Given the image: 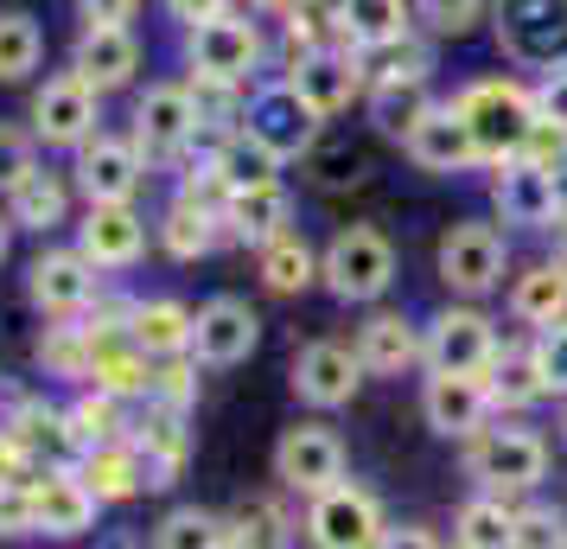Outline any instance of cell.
<instances>
[{
	"mask_svg": "<svg viewBox=\"0 0 567 549\" xmlns=\"http://www.w3.org/2000/svg\"><path fill=\"white\" fill-rule=\"evenodd\" d=\"M147 416L128 428L134 454L147 460V486L154 492H166V486H179L185 460H192V428H185V416H173V409H154V403H141Z\"/></svg>",
	"mask_w": 567,
	"mask_h": 549,
	"instance_id": "cell-32",
	"label": "cell"
},
{
	"mask_svg": "<svg viewBox=\"0 0 567 549\" xmlns=\"http://www.w3.org/2000/svg\"><path fill=\"white\" fill-rule=\"evenodd\" d=\"M529 83H536V115L555 134H567V71H548V78H529Z\"/></svg>",
	"mask_w": 567,
	"mask_h": 549,
	"instance_id": "cell-49",
	"label": "cell"
},
{
	"mask_svg": "<svg viewBox=\"0 0 567 549\" xmlns=\"http://www.w3.org/2000/svg\"><path fill=\"white\" fill-rule=\"evenodd\" d=\"M39 370L45 377H58V384H90V365H96V345H90V333H83L78 319H52L45 333H39Z\"/></svg>",
	"mask_w": 567,
	"mask_h": 549,
	"instance_id": "cell-39",
	"label": "cell"
},
{
	"mask_svg": "<svg viewBox=\"0 0 567 549\" xmlns=\"http://www.w3.org/2000/svg\"><path fill=\"white\" fill-rule=\"evenodd\" d=\"M103 294V275L83 262L78 243H45L27 262V301L45 319H83V307Z\"/></svg>",
	"mask_w": 567,
	"mask_h": 549,
	"instance_id": "cell-18",
	"label": "cell"
},
{
	"mask_svg": "<svg viewBox=\"0 0 567 549\" xmlns=\"http://www.w3.org/2000/svg\"><path fill=\"white\" fill-rule=\"evenodd\" d=\"M192 333H198V307L179 301V294H134L128 314V339L147 352V358H192Z\"/></svg>",
	"mask_w": 567,
	"mask_h": 549,
	"instance_id": "cell-28",
	"label": "cell"
},
{
	"mask_svg": "<svg viewBox=\"0 0 567 549\" xmlns=\"http://www.w3.org/2000/svg\"><path fill=\"white\" fill-rule=\"evenodd\" d=\"M147 243H154V224H147L141 205H83L78 250L96 275H128V268H141Z\"/></svg>",
	"mask_w": 567,
	"mask_h": 549,
	"instance_id": "cell-20",
	"label": "cell"
},
{
	"mask_svg": "<svg viewBox=\"0 0 567 549\" xmlns=\"http://www.w3.org/2000/svg\"><path fill=\"white\" fill-rule=\"evenodd\" d=\"M351 352L370 384H402V377H421V314L414 307H363L358 326H351Z\"/></svg>",
	"mask_w": 567,
	"mask_h": 549,
	"instance_id": "cell-14",
	"label": "cell"
},
{
	"mask_svg": "<svg viewBox=\"0 0 567 549\" xmlns=\"http://www.w3.org/2000/svg\"><path fill=\"white\" fill-rule=\"evenodd\" d=\"M402 160H409L414 173H427V180H465V173H485L478 141H472V129L460 122V109L446 103V96L414 122V134L402 141Z\"/></svg>",
	"mask_w": 567,
	"mask_h": 549,
	"instance_id": "cell-21",
	"label": "cell"
},
{
	"mask_svg": "<svg viewBox=\"0 0 567 549\" xmlns=\"http://www.w3.org/2000/svg\"><path fill=\"white\" fill-rule=\"evenodd\" d=\"M332 129V122H319L307 103H300V90L287 78H261L249 90V109H243V134L268 148V154L281 160V166H300V160L319 148V134Z\"/></svg>",
	"mask_w": 567,
	"mask_h": 549,
	"instance_id": "cell-11",
	"label": "cell"
},
{
	"mask_svg": "<svg viewBox=\"0 0 567 549\" xmlns=\"http://www.w3.org/2000/svg\"><path fill=\"white\" fill-rule=\"evenodd\" d=\"M13 479H32V454L0 428V486H13Z\"/></svg>",
	"mask_w": 567,
	"mask_h": 549,
	"instance_id": "cell-53",
	"label": "cell"
},
{
	"mask_svg": "<svg viewBox=\"0 0 567 549\" xmlns=\"http://www.w3.org/2000/svg\"><path fill=\"white\" fill-rule=\"evenodd\" d=\"M529 345H536V365H542V377H548V396L567 403V319H561V326L529 333Z\"/></svg>",
	"mask_w": 567,
	"mask_h": 549,
	"instance_id": "cell-48",
	"label": "cell"
},
{
	"mask_svg": "<svg viewBox=\"0 0 567 549\" xmlns=\"http://www.w3.org/2000/svg\"><path fill=\"white\" fill-rule=\"evenodd\" d=\"M256 282L268 294H281V301L312 294V288H319V243H312L300 224L281 231L275 243H261V250H256Z\"/></svg>",
	"mask_w": 567,
	"mask_h": 549,
	"instance_id": "cell-33",
	"label": "cell"
},
{
	"mask_svg": "<svg viewBox=\"0 0 567 549\" xmlns=\"http://www.w3.org/2000/svg\"><path fill=\"white\" fill-rule=\"evenodd\" d=\"M128 134H134V148L147 154L154 173H179L185 154L205 141V122H198V103H192V83H185V78L147 83V90L134 96Z\"/></svg>",
	"mask_w": 567,
	"mask_h": 549,
	"instance_id": "cell-9",
	"label": "cell"
},
{
	"mask_svg": "<svg viewBox=\"0 0 567 549\" xmlns=\"http://www.w3.org/2000/svg\"><path fill=\"white\" fill-rule=\"evenodd\" d=\"M414 0H344L338 20V45H358L363 58H383L414 39Z\"/></svg>",
	"mask_w": 567,
	"mask_h": 549,
	"instance_id": "cell-31",
	"label": "cell"
},
{
	"mask_svg": "<svg viewBox=\"0 0 567 549\" xmlns=\"http://www.w3.org/2000/svg\"><path fill=\"white\" fill-rule=\"evenodd\" d=\"M71 199H78V185L71 173H58V166H32L27 180L7 192V217H13V231H32V236H52L71 224Z\"/></svg>",
	"mask_w": 567,
	"mask_h": 549,
	"instance_id": "cell-30",
	"label": "cell"
},
{
	"mask_svg": "<svg viewBox=\"0 0 567 549\" xmlns=\"http://www.w3.org/2000/svg\"><path fill=\"white\" fill-rule=\"evenodd\" d=\"M243 7H249L256 20H275V27H281V20L293 13V7H300V0H243Z\"/></svg>",
	"mask_w": 567,
	"mask_h": 549,
	"instance_id": "cell-54",
	"label": "cell"
},
{
	"mask_svg": "<svg viewBox=\"0 0 567 549\" xmlns=\"http://www.w3.org/2000/svg\"><path fill=\"white\" fill-rule=\"evenodd\" d=\"M13 537H39V498H32V479L0 486V543H13Z\"/></svg>",
	"mask_w": 567,
	"mask_h": 549,
	"instance_id": "cell-47",
	"label": "cell"
},
{
	"mask_svg": "<svg viewBox=\"0 0 567 549\" xmlns=\"http://www.w3.org/2000/svg\"><path fill=\"white\" fill-rule=\"evenodd\" d=\"M485 205L511 236H555L561 205H555V173L536 160H504L485 173Z\"/></svg>",
	"mask_w": 567,
	"mask_h": 549,
	"instance_id": "cell-16",
	"label": "cell"
},
{
	"mask_svg": "<svg viewBox=\"0 0 567 549\" xmlns=\"http://www.w3.org/2000/svg\"><path fill=\"white\" fill-rule=\"evenodd\" d=\"M179 64L192 78H217V83H243L256 90L261 78H275V39L249 7L236 13H217L205 27L179 32Z\"/></svg>",
	"mask_w": 567,
	"mask_h": 549,
	"instance_id": "cell-5",
	"label": "cell"
},
{
	"mask_svg": "<svg viewBox=\"0 0 567 549\" xmlns=\"http://www.w3.org/2000/svg\"><path fill=\"white\" fill-rule=\"evenodd\" d=\"M300 166H307V180L319 185V192H344V185L370 180V154H363L351 134H332V129L319 134V148H312Z\"/></svg>",
	"mask_w": 567,
	"mask_h": 549,
	"instance_id": "cell-41",
	"label": "cell"
},
{
	"mask_svg": "<svg viewBox=\"0 0 567 549\" xmlns=\"http://www.w3.org/2000/svg\"><path fill=\"white\" fill-rule=\"evenodd\" d=\"M555 447L567 454V403H555Z\"/></svg>",
	"mask_w": 567,
	"mask_h": 549,
	"instance_id": "cell-56",
	"label": "cell"
},
{
	"mask_svg": "<svg viewBox=\"0 0 567 549\" xmlns=\"http://www.w3.org/2000/svg\"><path fill=\"white\" fill-rule=\"evenodd\" d=\"M154 243L166 262H205L224 250V211L192 199V192H173L154 217Z\"/></svg>",
	"mask_w": 567,
	"mask_h": 549,
	"instance_id": "cell-27",
	"label": "cell"
},
{
	"mask_svg": "<svg viewBox=\"0 0 567 549\" xmlns=\"http://www.w3.org/2000/svg\"><path fill=\"white\" fill-rule=\"evenodd\" d=\"M45 64V27L27 7H0V83H27Z\"/></svg>",
	"mask_w": 567,
	"mask_h": 549,
	"instance_id": "cell-40",
	"label": "cell"
},
{
	"mask_svg": "<svg viewBox=\"0 0 567 549\" xmlns=\"http://www.w3.org/2000/svg\"><path fill=\"white\" fill-rule=\"evenodd\" d=\"M511 530H516V498L465 492L460 505H453L446 543L453 549H511Z\"/></svg>",
	"mask_w": 567,
	"mask_h": 549,
	"instance_id": "cell-35",
	"label": "cell"
},
{
	"mask_svg": "<svg viewBox=\"0 0 567 549\" xmlns=\"http://www.w3.org/2000/svg\"><path fill=\"white\" fill-rule=\"evenodd\" d=\"M516 268V236L491 211H465L434 236V282L446 301H497Z\"/></svg>",
	"mask_w": 567,
	"mask_h": 549,
	"instance_id": "cell-3",
	"label": "cell"
},
{
	"mask_svg": "<svg viewBox=\"0 0 567 549\" xmlns=\"http://www.w3.org/2000/svg\"><path fill=\"white\" fill-rule=\"evenodd\" d=\"M491 45L511 71H567V0H491Z\"/></svg>",
	"mask_w": 567,
	"mask_h": 549,
	"instance_id": "cell-7",
	"label": "cell"
},
{
	"mask_svg": "<svg viewBox=\"0 0 567 549\" xmlns=\"http://www.w3.org/2000/svg\"><path fill=\"white\" fill-rule=\"evenodd\" d=\"M414 409H421V428L440 435V441H472V435L497 416L491 384L485 377H460V370H421Z\"/></svg>",
	"mask_w": 567,
	"mask_h": 549,
	"instance_id": "cell-17",
	"label": "cell"
},
{
	"mask_svg": "<svg viewBox=\"0 0 567 549\" xmlns=\"http://www.w3.org/2000/svg\"><path fill=\"white\" fill-rule=\"evenodd\" d=\"M32 166H39V134L27 122H0V199L27 180Z\"/></svg>",
	"mask_w": 567,
	"mask_h": 549,
	"instance_id": "cell-46",
	"label": "cell"
},
{
	"mask_svg": "<svg viewBox=\"0 0 567 549\" xmlns=\"http://www.w3.org/2000/svg\"><path fill=\"white\" fill-rule=\"evenodd\" d=\"M147 154L134 148V134H90L78 154H71V185H78L83 205H141V185H147Z\"/></svg>",
	"mask_w": 567,
	"mask_h": 549,
	"instance_id": "cell-15",
	"label": "cell"
},
{
	"mask_svg": "<svg viewBox=\"0 0 567 549\" xmlns=\"http://www.w3.org/2000/svg\"><path fill=\"white\" fill-rule=\"evenodd\" d=\"M198 370H205L198 358H159L147 403H154V409H173V416H192V409H198Z\"/></svg>",
	"mask_w": 567,
	"mask_h": 549,
	"instance_id": "cell-45",
	"label": "cell"
},
{
	"mask_svg": "<svg viewBox=\"0 0 567 549\" xmlns=\"http://www.w3.org/2000/svg\"><path fill=\"white\" fill-rule=\"evenodd\" d=\"M78 472L90 479V492L103 498V505H128V498L154 492L147 486V460L134 454V441H109V447H90L78 460Z\"/></svg>",
	"mask_w": 567,
	"mask_h": 549,
	"instance_id": "cell-36",
	"label": "cell"
},
{
	"mask_svg": "<svg viewBox=\"0 0 567 549\" xmlns=\"http://www.w3.org/2000/svg\"><path fill=\"white\" fill-rule=\"evenodd\" d=\"M414 27L434 45H460L491 27V0H414Z\"/></svg>",
	"mask_w": 567,
	"mask_h": 549,
	"instance_id": "cell-43",
	"label": "cell"
},
{
	"mask_svg": "<svg viewBox=\"0 0 567 549\" xmlns=\"http://www.w3.org/2000/svg\"><path fill=\"white\" fill-rule=\"evenodd\" d=\"M511 549H567V505L561 498H523L516 505V530Z\"/></svg>",
	"mask_w": 567,
	"mask_h": 549,
	"instance_id": "cell-44",
	"label": "cell"
},
{
	"mask_svg": "<svg viewBox=\"0 0 567 549\" xmlns=\"http://www.w3.org/2000/svg\"><path fill=\"white\" fill-rule=\"evenodd\" d=\"M504 319L485 301H446L421 314V370H460V377H485L504 352Z\"/></svg>",
	"mask_w": 567,
	"mask_h": 549,
	"instance_id": "cell-6",
	"label": "cell"
},
{
	"mask_svg": "<svg viewBox=\"0 0 567 549\" xmlns=\"http://www.w3.org/2000/svg\"><path fill=\"white\" fill-rule=\"evenodd\" d=\"M141 58H147V45H141V32L134 27H78L71 71H78L83 83H96L103 96H115V90H134Z\"/></svg>",
	"mask_w": 567,
	"mask_h": 549,
	"instance_id": "cell-25",
	"label": "cell"
},
{
	"mask_svg": "<svg viewBox=\"0 0 567 549\" xmlns=\"http://www.w3.org/2000/svg\"><path fill=\"white\" fill-rule=\"evenodd\" d=\"M268 467H275V486H281L287 498L307 505V498H319L326 486L351 479V447H344V435L332 428V416H300L275 435Z\"/></svg>",
	"mask_w": 567,
	"mask_h": 549,
	"instance_id": "cell-10",
	"label": "cell"
},
{
	"mask_svg": "<svg viewBox=\"0 0 567 549\" xmlns=\"http://www.w3.org/2000/svg\"><path fill=\"white\" fill-rule=\"evenodd\" d=\"M224 537H230L224 511H205V505H173V511L147 530V549H217Z\"/></svg>",
	"mask_w": 567,
	"mask_h": 549,
	"instance_id": "cell-42",
	"label": "cell"
},
{
	"mask_svg": "<svg viewBox=\"0 0 567 549\" xmlns=\"http://www.w3.org/2000/svg\"><path fill=\"white\" fill-rule=\"evenodd\" d=\"M377 549H453V543L440 537L434 523H421V518H395V523L383 530V543H377Z\"/></svg>",
	"mask_w": 567,
	"mask_h": 549,
	"instance_id": "cell-51",
	"label": "cell"
},
{
	"mask_svg": "<svg viewBox=\"0 0 567 549\" xmlns=\"http://www.w3.org/2000/svg\"><path fill=\"white\" fill-rule=\"evenodd\" d=\"M27 129L39 134V148H52V154H78L90 134H103V90L83 83L78 71L64 64V71H52V78L32 90Z\"/></svg>",
	"mask_w": 567,
	"mask_h": 549,
	"instance_id": "cell-12",
	"label": "cell"
},
{
	"mask_svg": "<svg viewBox=\"0 0 567 549\" xmlns=\"http://www.w3.org/2000/svg\"><path fill=\"white\" fill-rule=\"evenodd\" d=\"M555 256H561V268H567V231H561V236H555Z\"/></svg>",
	"mask_w": 567,
	"mask_h": 549,
	"instance_id": "cell-57",
	"label": "cell"
},
{
	"mask_svg": "<svg viewBox=\"0 0 567 549\" xmlns=\"http://www.w3.org/2000/svg\"><path fill=\"white\" fill-rule=\"evenodd\" d=\"M281 231H293V185L287 180L230 192V205H224V250H261Z\"/></svg>",
	"mask_w": 567,
	"mask_h": 549,
	"instance_id": "cell-26",
	"label": "cell"
},
{
	"mask_svg": "<svg viewBox=\"0 0 567 549\" xmlns=\"http://www.w3.org/2000/svg\"><path fill=\"white\" fill-rule=\"evenodd\" d=\"M7 250H13V217H7V205H0V262H7Z\"/></svg>",
	"mask_w": 567,
	"mask_h": 549,
	"instance_id": "cell-55",
	"label": "cell"
},
{
	"mask_svg": "<svg viewBox=\"0 0 567 549\" xmlns=\"http://www.w3.org/2000/svg\"><path fill=\"white\" fill-rule=\"evenodd\" d=\"M224 523H230V537L243 549H300V511H287L281 486H275V492L236 498V511Z\"/></svg>",
	"mask_w": 567,
	"mask_h": 549,
	"instance_id": "cell-34",
	"label": "cell"
},
{
	"mask_svg": "<svg viewBox=\"0 0 567 549\" xmlns=\"http://www.w3.org/2000/svg\"><path fill=\"white\" fill-rule=\"evenodd\" d=\"M363 384H370V377H363L351 339H307L293 352V365H287V390H293V403H300L307 416H338V409H351L363 396Z\"/></svg>",
	"mask_w": 567,
	"mask_h": 549,
	"instance_id": "cell-13",
	"label": "cell"
},
{
	"mask_svg": "<svg viewBox=\"0 0 567 549\" xmlns=\"http://www.w3.org/2000/svg\"><path fill=\"white\" fill-rule=\"evenodd\" d=\"M485 384H491L497 416H536V409H548V403H555V396H548V377H542V365H536V345H529V333H511V339H504L497 365L485 370Z\"/></svg>",
	"mask_w": 567,
	"mask_h": 549,
	"instance_id": "cell-29",
	"label": "cell"
},
{
	"mask_svg": "<svg viewBox=\"0 0 567 549\" xmlns=\"http://www.w3.org/2000/svg\"><path fill=\"white\" fill-rule=\"evenodd\" d=\"M389 523L395 518H389L383 492L351 472V479H338V486H326L319 498L300 505V543L307 549H377Z\"/></svg>",
	"mask_w": 567,
	"mask_h": 549,
	"instance_id": "cell-8",
	"label": "cell"
},
{
	"mask_svg": "<svg viewBox=\"0 0 567 549\" xmlns=\"http://www.w3.org/2000/svg\"><path fill=\"white\" fill-rule=\"evenodd\" d=\"M236 7H243V0H159V13H166L179 32L205 27V20H217V13H236Z\"/></svg>",
	"mask_w": 567,
	"mask_h": 549,
	"instance_id": "cell-50",
	"label": "cell"
},
{
	"mask_svg": "<svg viewBox=\"0 0 567 549\" xmlns=\"http://www.w3.org/2000/svg\"><path fill=\"white\" fill-rule=\"evenodd\" d=\"M32 498H39V537L45 543H83L103 518V498L90 492V479L78 467L32 472Z\"/></svg>",
	"mask_w": 567,
	"mask_h": 549,
	"instance_id": "cell-24",
	"label": "cell"
},
{
	"mask_svg": "<svg viewBox=\"0 0 567 549\" xmlns=\"http://www.w3.org/2000/svg\"><path fill=\"white\" fill-rule=\"evenodd\" d=\"M460 467L472 492H497L523 505L548 486L555 441H548V428H536V416H491L472 441H460Z\"/></svg>",
	"mask_w": 567,
	"mask_h": 549,
	"instance_id": "cell-1",
	"label": "cell"
},
{
	"mask_svg": "<svg viewBox=\"0 0 567 549\" xmlns=\"http://www.w3.org/2000/svg\"><path fill=\"white\" fill-rule=\"evenodd\" d=\"M64 416H71V435H78V447L90 454V447H109V441H128L134 428V403H115V396L90 390L83 384L71 403H64Z\"/></svg>",
	"mask_w": 567,
	"mask_h": 549,
	"instance_id": "cell-38",
	"label": "cell"
},
{
	"mask_svg": "<svg viewBox=\"0 0 567 549\" xmlns=\"http://www.w3.org/2000/svg\"><path fill=\"white\" fill-rule=\"evenodd\" d=\"M446 103L460 109V122L472 129L478 154H485V173L504 166V160H523L529 134H536V83L516 78V71H485V78L453 83Z\"/></svg>",
	"mask_w": 567,
	"mask_h": 549,
	"instance_id": "cell-4",
	"label": "cell"
},
{
	"mask_svg": "<svg viewBox=\"0 0 567 549\" xmlns=\"http://www.w3.org/2000/svg\"><path fill=\"white\" fill-rule=\"evenodd\" d=\"M217 549H243V543H236V537H224V543H217Z\"/></svg>",
	"mask_w": 567,
	"mask_h": 549,
	"instance_id": "cell-58",
	"label": "cell"
},
{
	"mask_svg": "<svg viewBox=\"0 0 567 549\" xmlns=\"http://www.w3.org/2000/svg\"><path fill=\"white\" fill-rule=\"evenodd\" d=\"M287 83L300 90V103L319 115V122H338L344 109H363V90H370V58L358 45H319L307 64H293Z\"/></svg>",
	"mask_w": 567,
	"mask_h": 549,
	"instance_id": "cell-19",
	"label": "cell"
},
{
	"mask_svg": "<svg viewBox=\"0 0 567 549\" xmlns=\"http://www.w3.org/2000/svg\"><path fill=\"white\" fill-rule=\"evenodd\" d=\"M504 319L516 333H542V326H561L567 319V268L555 250L516 256L511 282H504Z\"/></svg>",
	"mask_w": 567,
	"mask_h": 549,
	"instance_id": "cell-23",
	"label": "cell"
},
{
	"mask_svg": "<svg viewBox=\"0 0 567 549\" xmlns=\"http://www.w3.org/2000/svg\"><path fill=\"white\" fill-rule=\"evenodd\" d=\"M90 390L115 396V403H147V390H154V358L141 352L134 339H109L96 345V365H90Z\"/></svg>",
	"mask_w": 567,
	"mask_h": 549,
	"instance_id": "cell-37",
	"label": "cell"
},
{
	"mask_svg": "<svg viewBox=\"0 0 567 549\" xmlns=\"http://www.w3.org/2000/svg\"><path fill=\"white\" fill-rule=\"evenodd\" d=\"M402 282V250L383 224L351 217L319 243V294H332L338 307H383Z\"/></svg>",
	"mask_w": 567,
	"mask_h": 549,
	"instance_id": "cell-2",
	"label": "cell"
},
{
	"mask_svg": "<svg viewBox=\"0 0 567 549\" xmlns=\"http://www.w3.org/2000/svg\"><path fill=\"white\" fill-rule=\"evenodd\" d=\"M83 27H134L141 20V0H78Z\"/></svg>",
	"mask_w": 567,
	"mask_h": 549,
	"instance_id": "cell-52",
	"label": "cell"
},
{
	"mask_svg": "<svg viewBox=\"0 0 567 549\" xmlns=\"http://www.w3.org/2000/svg\"><path fill=\"white\" fill-rule=\"evenodd\" d=\"M261 352V314L243 294H210L198 307V333H192V358L205 370H236Z\"/></svg>",
	"mask_w": 567,
	"mask_h": 549,
	"instance_id": "cell-22",
	"label": "cell"
}]
</instances>
